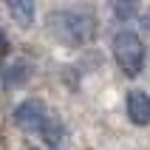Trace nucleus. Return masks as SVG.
<instances>
[{"mask_svg":"<svg viewBox=\"0 0 150 150\" xmlns=\"http://www.w3.org/2000/svg\"><path fill=\"white\" fill-rule=\"evenodd\" d=\"M113 57L127 76L142 74L144 68V45L136 31H119L113 37Z\"/></svg>","mask_w":150,"mask_h":150,"instance_id":"obj_2","label":"nucleus"},{"mask_svg":"<svg viewBox=\"0 0 150 150\" xmlns=\"http://www.w3.org/2000/svg\"><path fill=\"white\" fill-rule=\"evenodd\" d=\"M45 25L54 34V40L65 42V45H88L96 37V17L91 11H82V8L51 11Z\"/></svg>","mask_w":150,"mask_h":150,"instance_id":"obj_1","label":"nucleus"},{"mask_svg":"<svg viewBox=\"0 0 150 150\" xmlns=\"http://www.w3.org/2000/svg\"><path fill=\"white\" fill-rule=\"evenodd\" d=\"M11 119H14L17 127H23L25 133H42V127L48 125L51 113H48V108H45V102L25 99V102H20V105L14 108Z\"/></svg>","mask_w":150,"mask_h":150,"instance_id":"obj_3","label":"nucleus"},{"mask_svg":"<svg viewBox=\"0 0 150 150\" xmlns=\"http://www.w3.org/2000/svg\"><path fill=\"white\" fill-rule=\"evenodd\" d=\"M3 3L8 6L11 17H14L23 28H28V25L34 23V0H3Z\"/></svg>","mask_w":150,"mask_h":150,"instance_id":"obj_5","label":"nucleus"},{"mask_svg":"<svg viewBox=\"0 0 150 150\" xmlns=\"http://www.w3.org/2000/svg\"><path fill=\"white\" fill-rule=\"evenodd\" d=\"M125 110L133 125H150V96L144 91H130L125 96Z\"/></svg>","mask_w":150,"mask_h":150,"instance_id":"obj_4","label":"nucleus"},{"mask_svg":"<svg viewBox=\"0 0 150 150\" xmlns=\"http://www.w3.org/2000/svg\"><path fill=\"white\" fill-rule=\"evenodd\" d=\"M108 3L119 20H130L136 14V8H139V0H108Z\"/></svg>","mask_w":150,"mask_h":150,"instance_id":"obj_6","label":"nucleus"},{"mask_svg":"<svg viewBox=\"0 0 150 150\" xmlns=\"http://www.w3.org/2000/svg\"><path fill=\"white\" fill-rule=\"evenodd\" d=\"M6 48H8V45H6V37H3V31H0V57L6 54Z\"/></svg>","mask_w":150,"mask_h":150,"instance_id":"obj_7","label":"nucleus"}]
</instances>
